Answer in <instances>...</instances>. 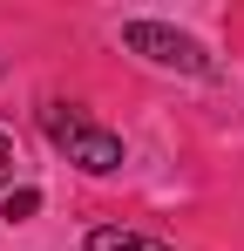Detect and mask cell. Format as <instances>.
Masks as SVG:
<instances>
[{
  "mask_svg": "<svg viewBox=\"0 0 244 251\" xmlns=\"http://www.w3.org/2000/svg\"><path fill=\"white\" fill-rule=\"evenodd\" d=\"M41 129H48V143L68 150V163H81L88 176L122 170V136H109V129L95 123L88 109H75V102H48V109H41Z\"/></svg>",
  "mask_w": 244,
  "mask_h": 251,
  "instance_id": "6da1fadb",
  "label": "cell"
},
{
  "mask_svg": "<svg viewBox=\"0 0 244 251\" xmlns=\"http://www.w3.org/2000/svg\"><path fill=\"white\" fill-rule=\"evenodd\" d=\"M122 48H136L143 61H156V68H176V75H217V61L203 54L190 34H176V27H156V21H129L122 27Z\"/></svg>",
  "mask_w": 244,
  "mask_h": 251,
  "instance_id": "7a4b0ae2",
  "label": "cell"
},
{
  "mask_svg": "<svg viewBox=\"0 0 244 251\" xmlns=\"http://www.w3.org/2000/svg\"><path fill=\"white\" fill-rule=\"evenodd\" d=\"M88 251H170V245L143 238V231H116V224H102V231H88Z\"/></svg>",
  "mask_w": 244,
  "mask_h": 251,
  "instance_id": "3957f363",
  "label": "cell"
},
{
  "mask_svg": "<svg viewBox=\"0 0 244 251\" xmlns=\"http://www.w3.org/2000/svg\"><path fill=\"white\" fill-rule=\"evenodd\" d=\"M41 210V190H7V217L21 224V217H34Z\"/></svg>",
  "mask_w": 244,
  "mask_h": 251,
  "instance_id": "277c9868",
  "label": "cell"
},
{
  "mask_svg": "<svg viewBox=\"0 0 244 251\" xmlns=\"http://www.w3.org/2000/svg\"><path fill=\"white\" fill-rule=\"evenodd\" d=\"M14 183V136H0V190Z\"/></svg>",
  "mask_w": 244,
  "mask_h": 251,
  "instance_id": "5b68a950",
  "label": "cell"
}]
</instances>
